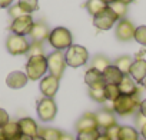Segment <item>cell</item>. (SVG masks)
<instances>
[{"instance_id": "42", "label": "cell", "mask_w": 146, "mask_h": 140, "mask_svg": "<svg viewBox=\"0 0 146 140\" xmlns=\"http://www.w3.org/2000/svg\"><path fill=\"white\" fill-rule=\"evenodd\" d=\"M96 140H109V139L105 136V133H100V134L98 136V139H96Z\"/></svg>"}, {"instance_id": "10", "label": "cell", "mask_w": 146, "mask_h": 140, "mask_svg": "<svg viewBox=\"0 0 146 140\" xmlns=\"http://www.w3.org/2000/svg\"><path fill=\"white\" fill-rule=\"evenodd\" d=\"M135 24L127 20V19H122L116 23V27H115V36L117 40L120 42H129L135 37Z\"/></svg>"}, {"instance_id": "46", "label": "cell", "mask_w": 146, "mask_h": 140, "mask_svg": "<svg viewBox=\"0 0 146 140\" xmlns=\"http://www.w3.org/2000/svg\"><path fill=\"white\" fill-rule=\"evenodd\" d=\"M102 2H105L106 5H110V3H113V2H115V0H102Z\"/></svg>"}, {"instance_id": "30", "label": "cell", "mask_w": 146, "mask_h": 140, "mask_svg": "<svg viewBox=\"0 0 146 140\" xmlns=\"http://www.w3.org/2000/svg\"><path fill=\"white\" fill-rule=\"evenodd\" d=\"M109 7L115 12V15L119 17V20L125 19V16L127 15V5H125V3L119 2V0H115L113 3H110V5H109Z\"/></svg>"}, {"instance_id": "22", "label": "cell", "mask_w": 146, "mask_h": 140, "mask_svg": "<svg viewBox=\"0 0 146 140\" xmlns=\"http://www.w3.org/2000/svg\"><path fill=\"white\" fill-rule=\"evenodd\" d=\"M105 85L106 83H100V85H96V86H92L89 87V97L96 102V103H106V97H105Z\"/></svg>"}, {"instance_id": "34", "label": "cell", "mask_w": 146, "mask_h": 140, "mask_svg": "<svg viewBox=\"0 0 146 140\" xmlns=\"http://www.w3.org/2000/svg\"><path fill=\"white\" fill-rule=\"evenodd\" d=\"M105 136L109 139V140H119V134H120V126L119 124H115L109 129H106L105 131Z\"/></svg>"}, {"instance_id": "31", "label": "cell", "mask_w": 146, "mask_h": 140, "mask_svg": "<svg viewBox=\"0 0 146 140\" xmlns=\"http://www.w3.org/2000/svg\"><path fill=\"white\" fill-rule=\"evenodd\" d=\"M43 54H44V46H43V43L32 42V43H30V47H29V52H27V57H32V56H43Z\"/></svg>"}, {"instance_id": "2", "label": "cell", "mask_w": 146, "mask_h": 140, "mask_svg": "<svg viewBox=\"0 0 146 140\" xmlns=\"http://www.w3.org/2000/svg\"><path fill=\"white\" fill-rule=\"evenodd\" d=\"M26 76L29 80H42L47 73V56H32L27 57Z\"/></svg>"}, {"instance_id": "15", "label": "cell", "mask_w": 146, "mask_h": 140, "mask_svg": "<svg viewBox=\"0 0 146 140\" xmlns=\"http://www.w3.org/2000/svg\"><path fill=\"white\" fill-rule=\"evenodd\" d=\"M75 127H76V131L78 133H80V131H89V130H99L95 113H90L89 112V113L82 114L80 119L76 122Z\"/></svg>"}, {"instance_id": "37", "label": "cell", "mask_w": 146, "mask_h": 140, "mask_svg": "<svg viewBox=\"0 0 146 140\" xmlns=\"http://www.w3.org/2000/svg\"><path fill=\"white\" fill-rule=\"evenodd\" d=\"M135 119H136V126L140 129V127H143L145 124H146V117L143 116V114H140L139 112L135 114Z\"/></svg>"}, {"instance_id": "7", "label": "cell", "mask_w": 146, "mask_h": 140, "mask_svg": "<svg viewBox=\"0 0 146 140\" xmlns=\"http://www.w3.org/2000/svg\"><path fill=\"white\" fill-rule=\"evenodd\" d=\"M30 47L29 40L25 36H17V34H10L6 39V49L10 54L13 56H22V54H27Z\"/></svg>"}, {"instance_id": "5", "label": "cell", "mask_w": 146, "mask_h": 140, "mask_svg": "<svg viewBox=\"0 0 146 140\" xmlns=\"http://www.w3.org/2000/svg\"><path fill=\"white\" fill-rule=\"evenodd\" d=\"M66 56L63 52L60 50H54L47 56V72L49 75L57 77L60 80V77L64 75L66 70Z\"/></svg>"}, {"instance_id": "21", "label": "cell", "mask_w": 146, "mask_h": 140, "mask_svg": "<svg viewBox=\"0 0 146 140\" xmlns=\"http://www.w3.org/2000/svg\"><path fill=\"white\" fill-rule=\"evenodd\" d=\"M85 83H86L89 87H92V86L105 83V80H103V76H102V73L99 72V70L89 67V69L86 70V73H85Z\"/></svg>"}, {"instance_id": "48", "label": "cell", "mask_w": 146, "mask_h": 140, "mask_svg": "<svg viewBox=\"0 0 146 140\" xmlns=\"http://www.w3.org/2000/svg\"><path fill=\"white\" fill-rule=\"evenodd\" d=\"M142 85H143V89H145V90H146V79H145V80H143V83H142Z\"/></svg>"}, {"instance_id": "38", "label": "cell", "mask_w": 146, "mask_h": 140, "mask_svg": "<svg viewBox=\"0 0 146 140\" xmlns=\"http://www.w3.org/2000/svg\"><path fill=\"white\" fill-rule=\"evenodd\" d=\"M15 0H0V7L2 9H9L13 5Z\"/></svg>"}, {"instance_id": "35", "label": "cell", "mask_w": 146, "mask_h": 140, "mask_svg": "<svg viewBox=\"0 0 146 140\" xmlns=\"http://www.w3.org/2000/svg\"><path fill=\"white\" fill-rule=\"evenodd\" d=\"M25 13H23V10L19 7V5L16 3V5H12L10 7H9V16L10 17H13V19H17V17H20V16H23Z\"/></svg>"}, {"instance_id": "19", "label": "cell", "mask_w": 146, "mask_h": 140, "mask_svg": "<svg viewBox=\"0 0 146 140\" xmlns=\"http://www.w3.org/2000/svg\"><path fill=\"white\" fill-rule=\"evenodd\" d=\"M102 76H103V80L106 85H119L125 75L112 63L109 67H106L102 72Z\"/></svg>"}, {"instance_id": "18", "label": "cell", "mask_w": 146, "mask_h": 140, "mask_svg": "<svg viewBox=\"0 0 146 140\" xmlns=\"http://www.w3.org/2000/svg\"><path fill=\"white\" fill-rule=\"evenodd\" d=\"M27 82H29V79H27L26 73L20 72V70H15V72L9 73L7 77H6V85L10 89H15V90L25 87L27 85Z\"/></svg>"}, {"instance_id": "26", "label": "cell", "mask_w": 146, "mask_h": 140, "mask_svg": "<svg viewBox=\"0 0 146 140\" xmlns=\"http://www.w3.org/2000/svg\"><path fill=\"white\" fill-rule=\"evenodd\" d=\"M139 131L132 126H120L119 140H139Z\"/></svg>"}, {"instance_id": "16", "label": "cell", "mask_w": 146, "mask_h": 140, "mask_svg": "<svg viewBox=\"0 0 146 140\" xmlns=\"http://www.w3.org/2000/svg\"><path fill=\"white\" fill-rule=\"evenodd\" d=\"M120 94H126V96H135V94H142V89L137 86V83L129 76L125 75L123 79L120 80V83L117 85Z\"/></svg>"}, {"instance_id": "43", "label": "cell", "mask_w": 146, "mask_h": 140, "mask_svg": "<svg viewBox=\"0 0 146 140\" xmlns=\"http://www.w3.org/2000/svg\"><path fill=\"white\" fill-rule=\"evenodd\" d=\"M119 2H122V3H125V5H130V3L135 2V0H119Z\"/></svg>"}, {"instance_id": "1", "label": "cell", "mask_w": 146, "mask_h": 140, "mask_svg": "<svg viewBox=\"0 0 146 140\" xmlns=\"http://www.w3.org/2000/svg\"><path fill=\"white\" fill-rule=\"evenodd\" d=\"M140 94H135V96H126V94H120L113 103H112V110L113 113L126 117V116H133L139 112V106H140Z\"/></svg>"}, {"instance_id": "44", "label": "cell", "mask_w": 146, "mask_h": 140, "mask_svg": "<svg viewBox=\"0 0 146 140\" xmlns=\"http://www.w3.org/2000/svg\"><path fill=\"white\" fill-rule=\"evenodd\" d=\"M16 140H32V139H29V137H26V136H23V134H22V136H20L19 139H16Z\"/></svg>"}, {"instance_id": "4", "label": "cell", "mask_w": 146, "mask_h": 140, "mask_svg": "<svg viewBox=\"0 0 146 140\" xmlns=\"http://www.w3.org/2000/svg\"><path fill=\"white\" fill-rule=\"evenodd\" d=\"M64 56H66V64L75 69L82 67L89 61V52L85 46L80 44H72L66 50Z\"/></svg>"}, {"instance_id": "29", "label": "cell", "mask_w": 146, "mask_h": 140, "mask_svg": "<svg viewBox=\"0 0 146 140\" xmlns=\"http://www.w3.org/2000/svg\"><path fill=\"white\" fill-rule=\"evenodd\" d=\"M120 96V90L117 85H105V97L106 102L113 103L117 97Z\"/></svg>"}, {"instance_id": "13", "label": "cell", "mask_w": 146, "mask_h": 140, "mask_svg": "<svg viewBox=\"0 0 146 140\" xmlns=\"http://www.w3.org/2000/svg\"><path fill=\"white\" fill-rule=\"evenodd\" d=\"M95 116H96V122H98V127H99V130H100V129L106 130V129H109V127L117 124V123H116L115 113H113L112 109H108V107L100 109L99 112L95 113Z\"/></svg>"}, {"instance_id": "6", "label": "cell", "mask_w": 146, "mask_h": 140, "mask_svg": "<svg viewBox=\"0 0 146 140\" xmlns=\"http://www.w3.org/2000/svg\"><path fill=\"white\" fill-rule=\"evenodd\" d=\"M36 112L42 122H52V120H54V117L57 114V104H56L54 99L42 97L37 100Z\"/></svg>"}, {"instance_id": "17", "label": "cell", "mask_w": 146, "mask_h": 140, "mask_svg": "<svg viewBox=\"0 0 146 140\" xmlns=\"http://www.w3.org/2000/svg\"><path fill=\"white\" fill-rule=\"evenodd\" d=\"M49 34H50V29H49V26L46 23H43V22H35L29 36L32 37V42L43 43L44 40L49 39Z\"/></svg>"}, {"instance_id": "40", "label": "cell", "mask_w": 146, "mask_h": 140, "mask_svg": "<svg viewBox=\"0 0 146 140\" xmlns=\"http://www.w3.org/2000/svg\"><path fill=\"white\" fill-rule=\"evenodd\" d=\"M60 140H76V137H75V136H72L70 133H62Z\"/></svg>"}, {"instance_id": "23", "label": "cell", "mask_w": 146, "mask_h": 140, "mask_svg": "<svg viewBox=\"0 0 146 140\" xmlns=\"http://www.w3.org/2000/svg\"><path fill=\"white\" fill-rule=\"evenodd\" d=\"M108 7H109V5H106L105 2H102V0H88L86 2V9L93 17L98 16L99 13H102Z\"/></svg>"}, {"instance_id": "28", "label": "cell", "mask_w": 146, "mask_h": 140, "mask_svg": "<svg viewBox=\"0 0 146 140\" xmlns=\"http://www.w3.org/2000/svg\"><path fill=\"white\" fill-rule=\"evenodd\" d=\"M17 5L25 15H32L39 10V0H19Z\"/></svg>"}, {"instance_id": "12", "label": "cell", "mask_w": 146, "mask_h": 140, "mask_svg": "<svg viewBox=\"0 0 146 140\" xmlns=\"http://www.w3.org/2000/svg\"><path fill=\"white\" fill-rule=\"evenodd\" d=\"M129 76L136 83H143V80L146 79V59L135 57L130 66V70H129Z\"/></svg>"}, {"instance_id": "3", "label": "cell", "mask_w": 146, "mask_h": 140, "mask_svg": "<svg viewBox=\"0 0 146 140\" xmlns=\"http://www.w3.org/2000/svg\"><path fill=\"white\" fill-rule=\"evenodd\" d=\"M49 44L54 49V50H67L72 44H73V36L70 33L69 29L66 27H54L53 30H50L49 34Z\"/></svg>"}, {"instance_id": "27", "label": "cell", "mask_w": 146, "mask_h": 140, "mask_svg": "<svg viewBox=\"0 0 146 140\" xmlns=\"http://www.w3.org/2000/svg\"><path fill=\"white\" fill-rule=\"evenodd\" d=\"M39 136H42L44 140H60L62 131L54 127H42L39 130Z\"/></svg>"}, {"instance_id": "45", "label": "cell", "mask_w": 146, "mask_h": 140, "mask_svg": "<svg viewBox=\"0 0 146 140\" xmlns=\"http://www.w3.org/2000/svg\"><path fill=\"white\" fill-rule=\"evenodd\" d=\"M32 140H44V139H43L42 136H36V137H33Z\"/></svg>"}, {"instance_id": "32", "label": "cell", "mask_w": 146, "mask_h": 140, "mask_svg": "<svg viewBox=\"0 0 146 140\" xmlns=\"http://www.w3.org/2000/svg\"><path fill=\"white\" fill-rule=\"evenodd\" d=\"M100 134V130H89V131H80L76 136V140H96Z\"/></svg>"}, {"instance_id": "9", "label": "cell", "mask_w": 146, "mask_h": 140, "mask_svg": "<svg viewBox=\"0 0 146 140\" xmlns=\"http://www.w3.org/2000/svg\"><path fill=\"white\" fill-rule=\"evenodd\" d=\"M33 17L32 15H23L17 19H13L12 24H10V30L12 34H17V36H29L30 30L33 27Z\"/></svg>"}, {"instance_id": "41", "label": "cell", "mask_w": 146, "mask_h": 140, "mask_svg": "<svg viewBox=\"0 0 146 140\" xmlns=\"http://www.w3.org/2000/svg\"><path fill=\"white\" fill-rule=\"evenodd\" d=\"M139 134L142 136V139H143V140H146V124H145L143 127H140V130H139Z\"/></svg>"}, {"instance_id": "11", "label": "cell", "mask_w": 146, "mask_h": 140, "mask_svg": "<svg viewBox=\"0 0 146 140\" xmlns=\"http://www.w3.org/2000/svg\"><path fill=\"white\" fill-rule=\"evenodd\" d=\"M59 86H60V80L52 75H47L44 76L40 83H39V89L43 94V97H49V99H53L59 90Z\"/></svg>"}, {"instance_id": "39", "label": "cell", "mask_w": 146, "mask_h": 140, "mask_svg": "<svg viewBox=\"0 0 146 140\" xmlns=\"http://www.w3.org/2000/svg\"><path fill=\"white\" fill-rule=\"evenodd\" d=\"M139 113H140V114H143V116L146 117V99H142L140 106H139Z\"/></svg>"}, {"instance_id": "24", "label": "cell", "mask_w": 146, "mask_h": 140, "mask_svg": "<svg viewBox=\"0 0 146 140\" xmlns=\"http://www.w3.org/2000/svg\"><path fill=\"white\" fill-rule=\"evenodd\" d=\"M110 64H112V61H110L106 56H103V54H96V56L92 59V61H90V67L99 70L100 73L103 72L106 67H109Z\"/></svg>"}, {"instance_id": "8", "label": "cell", "mask_w": 146, "mask_h": 140, "mask_svg": "<svg viewBox=\"0 0 146 140\" xmlns=\"http://www.w3.org/2000/svg\"><path fill=\"white\" fill-rule=\"evenodd\" d=\"M117 22H119V17L115 15V12L110 7L105 9L102 13L93 17V26L99 30H110Z\"/></svg>"}, {"instance_id": "25", "label": "cell", "mask_w": 146, "mask_h": 140, "mask_svg": "<svg viewBox=\"0 0 146 140\" xmlns=\"http://www.w3.org/2000/svg\"><path fill=\"white\" fill-rule=\"evenodd\" d=\"M133 60L135 59H132L130 56H120V57H117L113 61V64L120 70L123 75H129V70H130V66H132Z\"/></svg>"}, {"instance_id": "20", "label": "cell", "mask_w": 146, "mask_h": 140, "mask_svg": "<svg viewBox=\"0 0 146 140\" xmlns=\"http://www.w3.org/2000/svg\"><path fill=\"white\" fill-rule=\"evenodd\" d=\"M0 131H2V134L6 137V140H16L22 136L19 123L13 122V120H10L7 124H5L2 129H0Z\"/></svg>"}, {"instance_id": "14", "label": "cell", "mask_w": 146, "mask_h": 140, "mask_svg": "<svg viewBox=\"0 0 146 140\" xmlns=\"http://www.w3.org/2000/svg\"><path fill=\"white\" fill-rule=\"evenodd\" d=\"M17 123H19V127H20V133L23 136H26L29 139H33V137L39 136L40 127H39V124L36 123L35 119H32V117H22L20 120H17Z\"/></svg>"}, {"instance_id": "47", "label": "cell", "mask_w": 146, "mask_h": 140, "mask_svg": "<svg viewBox=\"0 0 146 140\" xmlns=\"http://www.w3.org/2000/svg\"><path fill=\"white\" fill-rule=\"evenodd\" d=\"M0 140H6V137L2 134V131H0Z\"/></svg>"}, {"instance_id": "36", "label": "cell", "mask_w": 146, "mask_h": 140, "mask_svg": "<svg viewBox=\"0 0 146 140\" xmlns=\"http://www.w3.org/2000/svg\"><path fill=\"white\" fill-rule=\"evenodd\" d=\"M9 122H10L9 113H7L5 109H2V107H0V129H2L5 124H7Z\"/></svg>"}, {"instance_id": "33", "label": "cell", "mask_w": 146, "mask_h": 140, "mask_svg": "<svg viewBox=\"0 0 146 140\" xmlns=\"http://www.w3.org/2000/svg\"><path fill=\"white\" fill-rule=\"evenodd\" d=\"M139 44L146 46V26H139L135 30V37H133Z\"/></svg>"}]
</instances>
